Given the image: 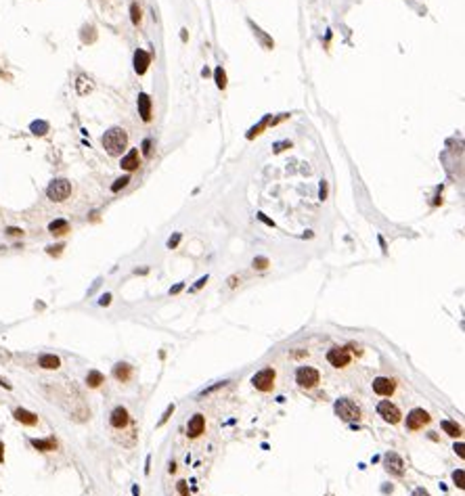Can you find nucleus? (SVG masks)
<instances>
[{"instance_id":"obj_47","label":"nucleus","mask_w":465,"mask_h":496,"mask_svg":"<svg viewBox=\"0 0 465 496\" xmlns=\"http://www.w3.org/2000/svg\"><path fill=\"white\" fill-rule=\"evenodd\" d=\"M237 281H239L237 277H231V279H229V287H237Z\"/></svg>"},{"instance_id":"obj_31","label":"nucleus","mask_w":465,"mask_h":496,"mask_svg":"<svg viewBox=\"0 0 465 496\" xmlns=\"http://www.w3.org/2000/svg\"><path fill=\"white\" fill-rule=\"evenodd\" d=\"M130 15H132V23L136 25V23L140 21V11H138V6H136V4L130 6Z\"/></svg>"},{"instance_id":"obj_12","label":"nucleus","mask_w":465,"mask_h":496,"mask_svg":"<svg viewBox=\"0 0 465 496\" xmlns=\"http://www.w3.org/2000/svg\"><path fill=\"white\" fill-rule=\"evenodd\" d=\"M204 429H206V417L204 414H199V413L193 414L189 425H187V436L189 438H199L201 433H204Z\"/></svg>"},{"instance_id":"obj_17","label":"nucleus","mask_w":465,"mask_h":496,"mask_svg":"<svg viewBox=\"0 0 465 496\" xmlns=\"http://www.w3.org/2000/svg\"><path fill=\"white\" fill-rule=\"evenodd\" d=\"M38 365L42 369H46V371H55V369L61 367V358L55 356V354H42V356L38 358Z\"/></svg>"},{"instance_id":"obj_42","label":"nucleus","mask_w":465,"mask_h":496,"mask_svg":"<svg viewBox=\"0 0 465 496\" xmlns=\"http://www.w3.org/2000/svg\"><path fill=\"white\" fill-rule=\"evenodd\" d=\"M413 496H429V492H427V490H423V488H417V490L413 492Z\"/></svg>"},{"instance_id":"obj_24","label":"nucleus","mask_w":465,"mask_h":496,"mask_svg":"<svg viewBox=\"0 0 465 496\" xmlns=\"http://www.w3.org/2000/svg\"><path fill=\"white\" fill-rule=\"evenodd\" d=\"M214 78H216V86L220 88H226V74H224V69L222 67H216V72H214Z\"/></svg>"},{"instance_id":"obj_1","label":"nucleus","mask_w":465,"mask_h":496,"mask_svg":"<svg viewBox=\"0 0 465 496\" xmlns=\"http://www.w3.org/2000/svg\"><path fill=\"white\" fill-rule=\"evenodd\" d=\"M126 145H128V134H126L124 128L116 126V128H109V130L103 134V149H105V151H107L109 155H113V157L124 153Z\"/></svg>"},{"instance_id":"obj_46","label":"nucleus","mask_w":465,"mask_h":496,"mask_svg":"<svg viewBox=\"0 0 465 496\" xmlns=\"http://www.w3.org/2000/svg\"><path fill=\"white\" fill-rule=\"evenodd\" d=\"M180 289H182V283H178V285H176V287H172V289H170V293H178V291H180Z\"/></svg>"},{"instance_id":"obj_30","label":"nucleus","mask_w":465,"mask_h":496,"mask_svg":"<svg viewBox=\"0 0 465 496\" xmlns=\"http://www.w3.org/2000/svg\"><path fill=\"white\" fill-rule=\"evenodd\" d=\"M172 413H174V404H170V406H168V409H166V413L162 414V419H160V423H157V425H160V427H162V425H164L166 421H168V419H170V414H172Z\"/></svg>"},{"instance_id":"obj_11","label":"nucleus","mask_w":465,"mask_h":496,"mask_svg":"<svg viewBox=\"0 0 465 496\" xmlns=\"http://www.w3.org/2000/svg\"><path fill=\"white\" fill-rule=\"evenodd\" d=\"M383 465L385 469L392 473V475H402V471H405V463H402V458L396 455V453H388L383 456Z\"/></svg>"},{"instance_id":"obj_26","label":"nucleus","mask_w":465,"mask_h":496,"mask_svg":"<svg viewBox=\"0 0 465 496\" xmlns=\"http://www.w3.org/2000/svg\"><path fill=\"white\" fill-rule=\"evenodd\" d=\"M46 130H48V124L46 122H34L32 124V132H34V134H38V136L46 134Z\"/></svg>"},{"instance_id":"obj_20","label":"nucleus","mask_w":465,"mask_h":496,"mask_svg":"<svg viewBox=\"0 0 465 496\" xmlns=\"http://www.w3.org/2000/svg\"><path fill=\"white\" fill-rule=\"evenodd\" d=\"M92 82H90V78H86V76H78V80H76V90H78V94H88V92H92Z\"/></svg>"},{"instance_id":"obj_27","label":"nucleus","mask_w":465,"mask_h":496,"mask_svg":"<svg viewBox=\"0 0 465 496\" xmlns=\"http://www.w3.org/2000/svg\"><path fill=\"white\" fill-rule=\"evenodd\" d=\"M252 266L256 268V270H266L270 266V262H268V258H262V255H258V258H254Z\"/></svg>"},{"instance_id":"obj_3","label":"nucleus","mask_w":465,"mask_h":496,"mask_svg":"<svg viewBox=\"0 0 465 496\" xmlns=\"http://www.w3.org/2000/svg\"><path fill=\"white\" fill-rule=\"evenodd\" d=\"M69 195H72V184H69L65 178H57V180H52L48 187H46V197L50 199V201H55V203H61V201H65Z\"/></svg>"},{"instance_id":"obj_2","label":"nucleus","mask_w":465,"mask_h":496,"mask_svg":"<svg viewBox=\"0 0 465 496\" xmlns=\"http://www.w3.org/2000/svg\"><path fill=\"white\" fill-rule=\"evenodd\" d=\"M333 411H336V414L341 421H358L361 419V409H358L352 400H348V398L338 400L333 404Z\"/></svg>"},{"instance_id":"obj_18","label":"nucleus","mask_w":465,"mask_h":496,"mask_svg":"<svg viewBox=\"0 0 465 496\" xmlns=\"http://www.w3.org/2000/svg\"><path fill=\"white\" fill-rule=\"evenodd\" d=\"M13 417L19 421V423H23V425H36L38 423V417L34 413H30V411H25V409H15V413H13Z\"/></svg>"},{"instance_id":"obj_4","label":"nucleus","mask_w":465,"mask_h":496,"mask_svg":"<svg viewBox=\"0 0 465 496\" xmlns=\"http://www.w3.org/2000/svg\"><path fill=\"white\" fill-rule=\"evenodd\" d=\"M275 379H277L275 369L273 367H266V369L258 371V373L252 377V385L256 387L258 392H270V389L275 387Z\"/></svg>"},{"instance_id":"obj_34","label":"nucleus","mask_w":465,"mask_h":496,"mask_svg":"<svg viewBox=\"0 0 465 496\" xmlns=\"http://www.w3.org/2000/svg\"><path fill=\"white\" fill-rule=\"evenodd\" d=\"M178 492L182 496H189V488H187V482H178Z\"/></svg>"},{"instance_id":"obj_8","label":"nucleus","mask_w":465,"mask_h":496,"mask_svg":"<svg viewBox=\"0 0 465 496\" xmlns=\"http://www.w3.org/2000/svg\"><path fill=\"white\" fill-rule=\"evenodd\" d=\"M327 360H329V365L336 367V369L348 367V362H350V352H348L346 348H331V350L327 352Z\"/></svg>"},{"instance_id":"obj_44","label":"nucleus","mask_w":465,"mask_h":496,"mask_svg":"<svg viewBox=\"0 0 465 496\" xmlns=\"http://www.w3.org/2000/svg\"><path fill=\"white\" fill-rule=\"evenodd\" d=\"M0 385H2L4 389H11V383H8V381H6V379H4V377H0Z\"/></svg>"},{"instance_id":"obj_16","label":"nucleus","mask_w":465,"mask_h":496,"mask_svg":"<svg viewBox=\"0 0 465 496\" xmlns=\"http://www.w3.org/2000/svg\"><path fill=\"white\" fill-rule=\"evenodd\" d=\"M130 375H132V367L128 365V362H118L116 367H113V377L118 379V381H128Z\"/></svg>"},{"instance_id":"obj_25","label":"nucleus","mask_w":465,"mask_h":496,"mask_svg":"<svg viewBox=\"0 0 465 496\" xmlns=\"http://www.w3.org/2000/svg\"><path fill=\"white\" fill-rule=\"evenodd\" d=\"M252 28H254V34H256V36L262 40V44H264L266 48H273V40L266 38V36H264V32H262V30L258 28V25H254V23H252Z\"/></svg>"},{"instance_id":"obj_29","label":"nucleus","mask_w":465,"mask_h":496,"mask_svg":"<svg viewBox=\"0 0 465 496\" xmlns=\"http://www.w3.org/2000/svg\"><path fill=\"white\" fill-rule=\"evenodd\" d=\"M453 482L459 486V488H465V473L463 469H457V471H453Z\"/></svg>"},{"instance_id":"obj_14","label":"nucleus","mask_w":465,"mask_h":496,"mask_svg":"<svg viewBox=\"0 0 465 496\" xmlns=\"http://www.w3.org/2000/svg\"><path fill=\"white\" fill-rule=\"evenodd\" d=\"M122 167H124L126 172H132V170H136V167L140 165V155H138V151L136 149H130V151L122 157V164H120Z\"/></svg>"},{"instance_id":"obj_10","label":"nucleus","mask_w":465,"mask_h":496,"mask_svg":"<svg viewBox=\"0 0 465 496\" xmlns=\"http://www.w3.org/2000/svg\"><path fill=\"white\" fill-rule=\"evenodd\" d=\"M109 423L113 429H124L126 425L130 423V414L128 411L124 409V406H118V409L111 411V417H109Z\"/></svg>"},{"instance_id":"obj_13","label":"nucleus","mask_w":465,"mask_h":496,"mask_svg":"<svg viewBox=\"0 0 465 496\" xmlns=\"http://www.w3.org/2000/svg\"><path fill=\"white\" fill-rule=\"evenodd\" d=\"M149 65H151V55H149L147 50L138 48V50L134 52V69H136V74L143 76L147 69H149Z\"/></svg>"},{"instance_id":"obj_6","label":"nucleus","mask_w":465,"mask_h":496,"mask_svg":"<svg viewBox=\"0 0 465 496\" xmlns=\"http://www.w3.org/2000/svg\"><path fill=\"white\" fill-rule=\"evenodd\" d=\"M377 413H380V417H381L383 421H388V423H392V425L400 423V419H402L398 406L392 404L390 400H381L380 404H377Z\"/></svg>"},{"instance_id":"obj_38","label":"nucleus","mask_w":465,"mask_h":496,"mask_svg":"<svg viewBox=\"0 0 465 496\" xmlns=\"http://www.w3.org/2000/svg\"><path fill=\"white\" fill-rule=\"evenodd\" d=\"M453 450H455V453H457V455H459L461 458L465 456V453H463V450H465V446H463V444H455V448H453Z\"/></svg>"},{"instance_id":"obj_21","label":"nucleus","mask_w":465,"mask_h":496,"mask_svg":"<svg viewBox=\"0 0 465 496\" xmlns=\"http://www.w3.org/2000/svg\"><path fill=\"white\" fill-rule=\"evenodd\" d=\"M442 429H444L446 436H451V438H461L463 436L461 427H459L457 423H453V421H442Z\"/></svg>"},{"instance_id":"obj_33","label":"nucleus","mask_w":465,"mask_h":496,"mask_svg":"<svg viewBox=\"0 0 465 496\" xmlns=\"http://www.w3.org/2000/svg\"><path fill=\"white\" fill-rule=\"evenodd\" d=\"M61 249H63V245H50V247H46V251H48L50 255H59Z\"/></svg>"},{"instance_id":"obj_40","label":"nucleus","mask_w":465,"mask_h":496,"mask_svg":"<svg viewBox=\"0 0 465 496\" xmlns=\"http://www.w3.org/2000/svg\"><path fill=\"white\" fill-rule=\"evenodd\" d=\"M258 218L262 220V222H264V224H268V226H275V222H273V220H268L264 214H258Z\"/></svg>"},{"instance_id":"obj_15","label":"nucleus","mask_w":465,"mask_h":496,"mask_svg":"<svg viewBox=\"0 0 465 496\" xmlns=\"http://www.w3.org/2000/svg\"><path fill=\"white\" fill-rule=\"evenodd\" d=\"M136 103H138V115H140V118H143L145 122H149V120H151V99H149V94L140 92Z\"/></svg>"},{"instance_id":"obj_39","label":"nucleus","mask_w":465,"mask_h":496,"mask_svg":"<svg viewBox=\"0 0 465 496\" xmlns=\"http://www.w3.org/2000/svg\"><path fill=\"white\" fill-rule=\"evenodd\" d=\"M206 283H208V277H201V279H199V281L195 283V291H197V289H201V287H204V285H206Z\"/></svg>"},{"instance_id":"obj_37","label":"nucleus","mask_w":465,"mask_h":496,"mask_svg":"<svg viewBox=\"0 0 465 496\" xmlns=\"http://www.w3.org/2000/svg\"><path fill=\"white\" fill-rule=\"evenodd\" d=\"M109 302H111V295H109V293H105V295L99 299V304H101V306H109Z\"/></svg>"},{"instance_id":"obj_23","label":"nucleus","mask_w":465,"mask_h":496,"mask_svg":"<svg viewBox=\"0 0 465 496\" xmlns=\"http://www.w3.org/2000/svg\"><path fill=\"white\" fill-rule=\"evenodd\" d=\"M32 446L38 448V450H55L57 448V442L55 440H32Z\"/></svg>"},{"instance_id":"obj_32","label":"nucleus","mask_w":465,"mask_h":496,"mask_svg":"<svg viewBox=\"0 0 465 496\" xmlns=\"http://www.w3.org/2000/svg\"><path fill=\"white\" fill-rule=\"evenodd\" d=\"M178 243H180V233H176L174 237H170V239H168V247H170V249H174V247H176Z\"/></svg>"},{"instance_id":"obj_9","label":"nucleus","mask_w":465,"mask_h":496,"mask_svg":"<svg viewBox=\"0 0 465 496\" xmlns=\"http://www.w3.org/2000/svg\"><path fill=\"white\" fill-rule=\"evenodd\" d=\"M394 389H396V381L390 377H377L373 379V392L377 396H392Z\"/></svg>"},{"instance_id":"obj_45","label":"nucleus","mask_w":465,"mask_h":496,"mask_svg":"<svg viewBox=\"0 0 465 496\" xmlns=\"http://www.w3.org/2000/svg\"><path fill=\"white\" fill-rule=\"evenodd\" d=\"M2 460H4V444L0 442V463H2Z\"/></svg>"},{"instance_id":"obj_36","label":"nucleus","mask_w":465,"mask_h":496,"mask_svg":"<svg viewBox=\"0 0 465 496\" xmlns=\"http://www.w3.org/2000/svg\"><path fill=\"white\" fill-rule=\"evenodd\" d=\"M6 233L11 237H19V235H23V230L21 228H6Z\"/></svg>"},{"instance_id":"obj_28","label":"nucleus","mask_w":465,"mask_h":496,"mask_svg":"<svg viewBox=\"0 0 465 496\" xmlns=\"http://www.w3.org/2000/svg\"><path fill=\"white\" fill-rule=\"evenodd\" d=\"M128 182H130V176H122V178H118L116 182H113V184H111V191H113V193H118L120 189H124V187H126V184H128Z\"/></svg>"},{"instance_id":"obj_43","label":"nucleus","mask_w":465,"mask_h":496,"mask_svg":"<svg viewBox=\"0 0 465 496\" xmlns=\"http://www.w3.org/2000/svg\"><path fill=\"white\" fill-rule=\"evenodd\" d=\"M149 147H151V143H149V140H145V143H143V151H145V155L151 153V149H149Z\"/></svg>"},{"instance_id":"obj_19","label":"nucleus","mask_w":465,"mask_h":496,"mask_svg":"<svg viewBox=\"0 0 465 496\" xmlns=\"http://www.w3.org/2000/svg\"><path fill=\"white\" fill-rule=\"evenodd\" d=\"M67 230H69V224H67V220H63V218L52 220V222L48 224V233H50V235H55V237L65 235Z\"/></svg>"},{"instance_id":"obj_22","label":"nucleus","mask_w":465,"mask_h":496,"mask_svg":"<svg viewBox=\"0 0 465 496\" xmlns=\"http://www.w3.org/2000/svg\"><path fill=\"white\" fill-rule=\"evenodd\" d=\"M103 381H105V377L99 373V371H90V373L86 375V385L88 387H99Z\"/></svg>"},{"instance_id":"obj_7","label":"nucleus","mask_w":465,"mask_h":496,"mask_svg":"<svg viewBox=\"0 0 465 496\" xmlns=\"http://www.w3.org/2000/svg\"><path fill=\"white\" fill-rule=\"evenodd\" d=\"M429 421H432V417L427 414V411H423V409H413V411L407 414V429L417 431V429L423 427V425H427Z\"/></svg>"},{"instance_id":"obj_41","label":"nucleus","mask_w":465,"mask_h":496,"mask_svg":"<svg viewBox=\"0 0 465 496\" xmlns=\"http://www.w3.org/2000/svg\"><path fill=\"white\" fill-rule=\"evenodd\" d=\"M283 147H292V143H277V145H275V151H277V153L283 151Z\"/></svg>"},{"instance_id":"obj_35","label":"nucleus","mask_w":465,"mask_h":496,"mask_svg":"<svg viewBox=\"0 0 465 496\" xmlns=\"http://www.w3.org/2000/svg\"><path fill=\"white\" fill-rule=\"evenodd\" d=\"M319 195H321V199H325V197H327V182H325V180L321 182V191H319Z\"/></svg>"},{"instance_id":"obj_5","label":"nucleus","mask_w":465,"mask_h":496,"mask_svg":"<svg viewBox=\"0 0 465 496\" xmlns=\"http://www.w3.org/2000/svg\"><path fill=\"white\" fill-rule=\"evenodd\" d=\"M319 379H321L319 371L312 369V367H297V371H296V383L300 387H304V389H310L314 385H319Z\"/></svg>"}]
</instances>
